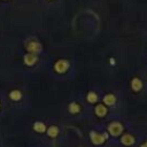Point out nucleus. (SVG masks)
Returning <instances> with one entry per match:
<instances>
[{
  "label": "nucleus",
  "mask_w": 147,
  "mask_h": 147,
  "mask_svg": "<svg viewBox=\"0 0 147 147\" xmlns=\"http://www.w3.org/2000/svg\"><path fill=\"white\" fill-rule=\"evenodd\" d=\"M68 68H69V62H68L67 60H60V61H57V62L55 63V65H54L55 71L59 72V74L65 72V71L68 70Z\"/></svg>",
  "instance_id": "obj_1"
},
{
  "label": "nucleus",
  "mask_w": 147,
  "mask_h": 147,
  "mask_svg": "<svg viewBox=\"0 0 147 147\" xmlns=\"http://www.w3.org/2000/svg\"><path fill=\"white\" fill-rule=\"evenodd\" d=\"M108 130H109V132H110L111 136H118V134L122 132L123 126H122V124L118 123V122H113V123L109 124Z\"/></svg>",
  "instance_id": "obj_2"
},
{
  "label": "nucleus",
  "mask_w": 147,
  "mask_h": 147,
  "mask_svg": "<svg viewBox=\"0 0 147 147\" xmlns=\"http://www.w3.org/2000/svg\"><path fill=\"white\" fill-rule=\"evenodd\" d=\"M107 138H108V134H107L106 132L102 133V134H98V133H95V132H92V133H91L92 142L95 144V145H100V144H102Z\"/></svg>",
  "instance_id": "obj_3"
},
{
  "label": "nucleus",
  "mask_w": 147,
  "mask_h": 147,
  "mask_svg": "<svg viewBox=\"0 0 147 147\" xmlns=\"http://www.w3.org/2000/svg\"><path fill=\"white\" fill-rule=\"evenodd\" d=\"M26 48L28 51L32 52V54H34L41 51V45L37 40H30L29 42H26Z\"/></svg>",
  "instance_id": "obj_4"
},
{
  "label": "nucleus",
  "mask_w": 147,
  "mask_h": 147,
  "mask_svg": "<svg viewBox=\"0 0 147 147\" xmlns=\"http://www.w3.org/2000/svg\"><path fill=\"white\" fill-rule=\"evenodd\" d=\"M121 141H122V144L125 145V146H131V145L134 144V138H133L131 134L126 133V134H124V136L122 137Z\"/></svg>",
  "instance_id": "obj_5"
},
{
  "label": "nucleus",
  "mask_w": 147,
  "mask_h": 147,
  "mask_svg": "<svg viewBox=\"0 0 147 147\" xmlns=\"http://www.w3.org/2000/svg\"><path fill=\"white\" fill-rule=\"evenodd\" d=\"M131 86H132V90H133V91L138 92V91L141 90V87H142V83H141V80H140L139 78H133L132 82H131Z\"/></svg>",
  "instance_id": "obj_6"
},
{
  "label": "nucleus",
  "mask_w": 147,
  "mask_h": 147,
  "mask_svg": "<svg viewBox=\"0 0 147 147\" xmlns=\"http://www.w3.org/2000/svg\"><path fill=\"white\" fill-rule=\"evenodd\" d=\"M37 60H38V57H37V55H34V54H28V55H25V57H24V61H25V63H26L28 65L34 64V63L37 62Z\"/></svg>",
  "instance_id": "obj_7"
},
{
  "label": "nucleus",
  "mask_w": 147,
  "mask_h": 147,
  "mask_svg": "<svg viewBox=\"0 0 147 147\" xmlns=\"http://www.w3.org/2000/svg\"><path fill=\"white\" fill-rule=\"evenodd\" d=\"M103 102L106 105H108V106H111V105H114L116 102V98H115L114 94H107V95L103 96Z\"/></svg>",
  "instance_id": "obj_8"
},
{
  "label": "nucleus",
  "mask_w": 147,
  "mask_h": 147,
  "mask_svg": "<svg viewBox=\"0 0 147 147\" xmlns=\"http://www.w3.org/2000/svg\"><path fill=\"white\" fill-rule=\"evenodd\" d=\"M95 114L98 115V116H105L106 114H107V108L103 106V105H98L96 107H95Z\"/></svg>",
  "instance_id": "obj_9"
},
{
  "label": "nucleus",
  "mask_w": 147,
  "mask_h": 147,
  "mask_svg": "<svg viewBox=\"0 0 147 147\" xmlns=\"http://www.w3.org/2000/svg\"><path fill=\"white\" fill-rule=\"evenodd\" d=\"M9 96H10V99H11V100H14V101H18V100L22 98V94H21V92H20V91L15 90V91H11V92H10Z\"/></svg>",
  "instance_id": "obj_10"
},
{
  "label": "nucleus",
  "mask_w": 147,
  "mask_h": 147,
  "mask_svg": "<svg viewBox=\"0 0 147 147\" xmlns=\"http://www.w3.org/2000/svg\"><path fill=\"white\" fill-rule=\"evenodd\" d=\"M33 129H34L37 132H45V131H46V126H45V124L41 123V122H37V123H34Z\"/></svg>",
  "instance_id": "obj_11"
},
{
  "label": "nucleus",
  "mask_w": 147,
  "mask_h": 147,
  "mask_svg": "<svg viewBox=\"0 0 147 147\" xmlns=\"http://www.w3.org/2000/svg\"><path fill=\"white\" fill-rule=\"evenodd\" d=\"M57 133H59V130H57V127L56 126H51L49 129H48V136L49 137H56L57 136Z\"/></svg>",
  "instance_id": "obj_12"
},
{
  "label": "nucleus",
  "mask_w": 147,
  "mask_h": 147,
  "mask_svg": "<svg viewBox=\"0 0 147 147\" xmlns=\"http://www.w3.org/2000/svg\"><path fill=\"white\" fill-rule=\"evenodd\" d=\"M96 100H98V95H96L95 93H93V92H90V93L87 94V101H90L91 103L95 102Z\"/></svg>",
  "instance_id": "obj_13"
},
{
  "label": "nucleus",
  "mask_w": 147,
  "mask_h": 147,
  "mask_svg": "<svg viewBox=\"0 0 147 147\" xmlns=\"http://www.w3.org/2000/svg\"><path fill=\"white\" fill-rule=\"evenodd\" d=\"M69 110H70L72 114H76V113H78V111H79V106H78L77 103L72 102V103L69 106Z\"/></svg>",
  "instance_id": "obj_14"
},
{
  "label": "nucleus",
  "mask_w": 147,
  "mask_h": 147,
  "mask_svg": "<svg viewBox=\"0 0 147 147\" xmlns=\"http://www.w3.org/2000/svg\"><path fill=\"white\" fill-rule=\"evenodd\" d=\"M140 147H147V141H146V144H144V145H141Z\"/></svg>",
  "instance_id": "obj_15"
}]
</instances>
